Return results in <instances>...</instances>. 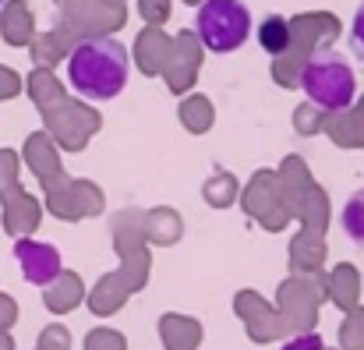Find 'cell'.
Wrapping results in <instances>:
<instances>
[{
  "mask_svg": "<svg viewBox=\"0 0 364 350\" xmlns=\"http://www.w3.org/2000/svg\"><path fill=\"white\" fill-rule=\"evenodd\" d=\"M64 71L75 96L85 103H110L127 85V50L110 36H85L71 46Z\"/></svg>",
  "mask_w": 364,
  "mask_h": 350,
  "instance_id": "1",
  "label": "cell"
},
{
  "mask_svg": "<svg viewBox=\"0 0 364 350\" xmlns=\"http://www.w3.org/2000/svg\"><path fill=\"white\" fill-rule=\"evenodd\" d=\"M301 92L326 114L350 110L358 96V78H354L350 60L333 46H318L301 68Z\"/></svg>",
  "mask_w": 364,
  "mask_h": 350,
  "instance_id": "2",
  "label": "cell"
},
{
  "mask_svg": "<svg viewBox=\"0 0 364 350\" xmlns=\"http://www.w3.org/2000/svg\"><path fill=\"white\" fill-rule=\"evenodd\" d=\"M195 32L209 53H234L251 36V11L244 0H202L195 11Z\"/></svg>",
  "mask_w": 364,
  "mask_h": 350,
  "instance_id": "3",
  "label": "cell"
},
{
  "mask_svg": "<svg viewBox=\"0 0 364 350\" xmlns=\"http://www.w3.org/2000/svg\"><path fill=\"white\" fill-rule=\"evenodd\" d=\"M14 258H18L25 280L36 287L53 283L60 272V251L53 244H43V240H14Z\"/></svg>",
  "mask_w": 364,
  "mask_h": 350,
  "instance_id": "4",
  "label": "cell"
},
{
  "mask_svg": "<svg viewBox=\"0 0 364 350\" xmlns=\"http://www.w3.org/2000/svg\"><path fill=\"white\" fill-rule=\"evenodd\" d=\"M258 43H262V50H265L269 57H283L287 46H290V25H287V18H283V14L265 18L262 28H258Z\"/></svg>",
  "mask_w": 364,
  "mask_h": 350,
  "instance_id": "5",
  "label": "cell"
},
{
  "mask_svg": "<svg viewBox=\"0 0 364 350\" xmlns=\"http://www.w3.org/2000/svg\"><path fill=\"white\" fill-rule=\"evenodd\" d=\"M340 227H343V233H347L358 248H364V188H358V191L343 202V209H340Z\"/></svg>",
  "mask_w": 364,
  "mask_h": 350,
  "instance_id": "6",
  "label": "cell"
},
{
  "mask_svg": "<svg viewBox=\"0 0 364 350\" xmlns=\"http://www.w3.org/2000/svg\"><path fill=\"white\" fill-rule=\"evenodd\" d=\"M350 50L358 53V60L364 64V0L361 7L354 11V21H350Z\"/></svg>",
  "mask_w": 364,
  "mask_h": 350,
  "instance_id": "7",
  "label": "cell"
},
{
  "mask_svg": "<svg viewBox=\"0 0 364 350\" xmlns=\"http://www.w3.org/2000/svg\"><path fill=\"white\" fill-rule=\"evenodd\" d=\"M283 350H322V340L315 336V333H308V336H297V340H290Z\"/></svg>",
  "mask_w": 364,
  "mask_h": 350,
  "instance_id": "8",
  "label": "cell"
}]
</instances>
